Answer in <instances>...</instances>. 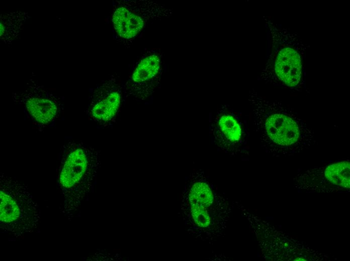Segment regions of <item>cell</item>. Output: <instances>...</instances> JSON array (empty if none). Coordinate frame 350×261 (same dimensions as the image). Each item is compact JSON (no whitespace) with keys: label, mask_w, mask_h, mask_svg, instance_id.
<instances>
[{"label":"cell","mask_w":350,"mask_h":261,"mask_svg":"<svg viewBox=\"0 0 350 261\" xmlns=\"http://www.w3.org/2000/svg\"><path fill=\"white\" fill-rule=\"evenodd\" d=\"M30 18L28 13L17 11L0 15V39L5 44L10 46L17 40L23 31L25 24Z\"/></svg>","instance_id":"cell-10"},{"label":"cell","mask_w":350,"mask_h":261,"mask_svg":"<svg viewBox=\"0 0 350 261\" xmlns=\"http://www.w3.org/2000/svg\"><path fill=\"white\" fill-rule=\"evenodd\" d=\"M147 17L142 12L132 8L130 5L116 6L112 15V22L117 35L126 39L133 38L146 26Z\"/></svg>","instance_id":"cell-9"},{"label":"cell","mask_w":350,"mask_h":261,"mask_svg":"<svg viewBox=\"0 0 350 261\" xmlns=\"http://www.w3.org/2000/svg\"><path fill=\"white\" fill-rule=\"evenodd\" d=\"M349 162L342 161L328 165L324 171V175L330 183L338 187L349 188Z\"/></svg>","instance_id":"cell-11"},{"label":"cell","mask_w":350,"mask_h":261,"mask_svg":"<svg viewBox=\"0 0 350 261\" xmlns=\"http://www.w3.org/2000/svg\"><path fill=\"white\" fill-rule=\"evenodd\" d=\"M122 101L121 82L114 75L99 83L89 97L85 113L90 120L102 126L114 123Z\"/></svg>","instance_id":"cell-3"},{"label":"cell","mask_w":350,"mask_h":261,"mask_svg":"<svg viewBox=\"0 0 350 261\" xmlns=\"http://www.w3.org/2000/svg\"><path fill=\"white\" fill-rule=\"evenodd\" d=\"M0 219L4 222L17 220L20 215L19 207L16 201L4 191H0Z\"/></svg>","instance_id":"cell-12"},{"label":"cell","mask_w":350,"mask_h":261,"mask_svg":"<svg viewBox=\"0 0 350 261\" xmlns=\"http://www.w3.org/2000/svg\"><path fill=\"white\" fill-rule=\"evenodd\" d=\"M273 52L266 64L272 63V66L265 67L261 71L260 78L266 82L286 86L289 87L298 86L302 78V65L300 54L297 50L285 46Z\"/></svg>","instance_id":"cell-5"},{"label":"cell","mask_w":350,"mask_h":261,"mask_svg":"<svg viewBox=\"0 0 350 261\" xmlns=\"http://www.w3.org/2000/svg\"><path fill=\"white\" fill-rule=\"evenodd\" d=\"M248 100L253 130L266 148L293 149L313 142V130L292 109L264 98L253 89L249 90Z\"/></svg>","instance_id":"cell-1"},{"label":"cell","mask_w":350,"mask_h":261,"mask_svg":"<svg viewBox=\"0 0 350 261\" xmlns=\"http://www.w3.org/2000/svg\"><path fill=\"white\" fill-rule=\"evenodd\" d=\"M210 133L214 143L227 153L238 151L247 139L245 121L227 105L212 115Z\"/></svg>","instance_id":"cell-4"},{"label":"cell","mask_w":350,"mask_h":261,"mask_svg":"<svg viewBox=\"0 0 350 261\" xmlns=\"http://www.w3.org/2000/svg\"><path fill=\"white\" fill-rule=\"evenodd\" d=\"M192 182L189 192L193 218L199 227L205 228L210 223V207L213 202L209 183L202 174Z\"/></svg>","instance_id":"cell-8"},{"label":"cell","mask_w":350,"mask_h":261,"mask_svg":"<svg viewBox=\"0 0 350 261\" xmlns=\"http://www.w3.org/2000/svg\"><path fill=\"white\" fill-rule=\"evenodd\" d=\"M162 71L161 53L151 51L140 59L126 86V94L143 100L151 95L160 83Z\"/></svg>","instance_id":"cell-6"},{"label":"cell","mask_w":350,"mask_h":261,"mask_svg":"<svg viewBox=\"0 0 350 261\" xmlns=\"http://www.w3.org/2000/svg\"><path fill=\"white\" fill-rule=\"evenodd\" d=\"M66 157L61 167L59 182L63 188L69 189L79 183L87 174L90 167L91 151L82 142L66 141Z\"/></svg>","instance_id":"cell-7"},{"label":"cell","mask_w":350,"mask_h":261,"mask_svg":"<svg viewBox=\"0 0 350 261\" xmlns=\"http://www.w3.org/2000/svg\"><path fill=\"white\" fill-rule=\"evenodd\" d=\"M13 102L23 106L34 123L46 127L58 119L63 112L62 98L40 84L32 75L22 90L13 92Z\"/></svg>","instance_id":"cell-2"}]
</instances>
